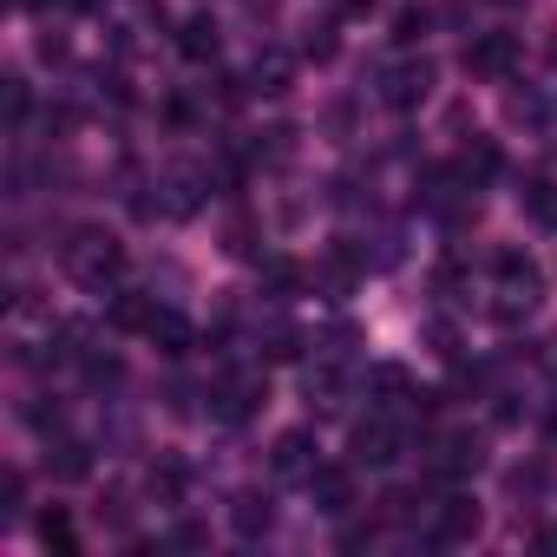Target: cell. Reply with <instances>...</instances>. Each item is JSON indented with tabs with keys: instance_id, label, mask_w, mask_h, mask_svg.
<instances>
[{
	"instance_id": "cell-1",
	"label": "cell",
	"mask_w": 557,
	"mask_h": 557,
	"mask_svg": "<svg viewBox=\"0 0 557 557\" xmlns=\"http://www.w3.org/2000/svg\"><path fill=\"white\" fill-rule=\"evenodd\" d=\"M544 309V269L524 256V249H498L492 256V302H485V315L498 322V329H518V322H531Z\"/></svg>"
},
{
	"instance_id": "cell-2",
	"label": "cell",
	"mask_w": 557,
	"mask_h": 557,
	"mask_svg": "<svg viewBox=\"0 0 557 557\" xmlns=\"http://www.w3.org/2000/svg\"><path fill=\"white\" fill-rule=\"evenodd\" d=\"M60 269H66V283L106 296L119 283V269H125V243L106 230V223H79L66 243H60Z\"/></svg>"
},
{
	"instance_id": "cell-3",
	"label": "cell",
	"mask_w": 557,
	"mask_h": 557,
	"mask_svg": "<svg viewBox=\"0 0 557 557\" xmlns=\"http://www.w3.org/2000/svg\"><path fill=\"white\" fill-rule=\"evenodd\" d=\"M348 394H355L348 361L322 348V355L302 368V400H309V413H315V420H335V413H348Z\"/></svg>"
},
{
	"instance_id": "cell-4",
	"label": "cell",
	"mask_w": 557,
	"mask_h": 557,
	"mask_svg": "<svg viewBox=\"0 0 557 557\" xmlns=\"http://www.w3.org/2000/svg\"><path fill=\"white\" fill-rule=\"evenodd\" d=\"M381 79V106H394V112H413V106H426V92H433V60H394V66H381L374 73Z\"/></svg>"
},
{
	"instance_id": "cell-5",
	"label": "cell",
	"mask_w": 557,
	"mask_h": 557,
	"mask_svg": "<svg viewBox=\"0 0 557 557\" xmlns=\"http://www.w3.org/2000/svg\"><path fill=\"white\" fill-rule=\"evenodd\" d=\"M262 400H269V381H262V374H223V381L210 387V420L243 426Z\"/></svg>"
},
{
	"instance_id": "cell-6",
	"label": "cell",
	"mask_w": 557,
	"mask_h": 557,
	"mask_svg": "<svg viewBox=\"0 0 557 557\" xmlns=\"http://www.w3.org/2000/svg\"><path fill=\"white\" fill-rule=\"evenodd\" d=\"M400 446H407V440H400V426H394L387 413H368V420H355V433H348V459H355V466H374V472L394 466Z\"/></svg>"
},
{
	"instance_id": "cell-7",
	"label": "cell",
	"mask_w": 557,
	"mask_h": 557,
	"mask_svg": "<svg viewBox=\"0 0 557 557\" xmlns=\"http://www.w3.org/2000/svg\"><path fill=\"white\" fill-rule=\"evenodd\" d=\"M472 537H479V505H472L466 492H446V498L426 511V544L453 550V544H472Z\"/></svg>"
},
{
	"instance_id": "cell-8",
	"label": "cell",
	"mask_w": 557,
	"mask_h": 557,
	"mask_svg": "<svg viewBox=\"0 0 557 557\" xmlns=\"http://www.w3.org/2000/svg\"><path fill=\"white\" fill-rule=\"evenodd\" d=\"M479 466H485V446H479L472 433H440V440H433V453H426V472H433V479H446V485L472 479Z\"/></svg>"
},
{
	"instance_id": "cell-9",
	"label": "cell",
	"mask_w": 557,
	"mask_h": 557,
	"mask_svg": "<svg viewBox=\"0 0 557 557\" xmlns=\"http://www.w3.org/2000/svg\"><path fill=\"white\" fill-rule=\"evenodd\" d=\"M315 453H322V446H315V433H309V426H289V433H275V446H269V472H275V479H302V485H309V479H315V466H322Z\"/></svg>"
},
{
	"instance_id": "cell-10",
	"label": "cell",
	"mask_w": 557,
	"mask_h": 557,
	"mask_svg": "<svg viewBox=\"0 0 557 557\" xmlns=\"http://www.w3.org/2000/svg\"><path fill=\"white\" fill-rule=\"evenodd\" d=\"M158 190H164V197H158L164 216H197V210H203V190H210V171H203V164H171Z\"/></svg>"
},
{
	"instance_id": "cell-11",
	"label": "cell",
	"mask_w": 557,
	"mask_h": 557,
	"mask_svg": "<svg viewBox=\"0 0 557 557\" xmlns=\"http://www.w3.org/2000/svg\"><path fill=\"white\" fill-rule=\"evenodd\" d=\"M518 34H479L472 47H466V73L472 79H511V66H518Z\"/></svg>"
},
{
	"instance_id": "cell-12",
	"label": "cell",
	"mask_w": 557,
	"mask_h": 557,
	"mask_svg": "<svg viewBox=\"0 0 557 557\" xmlns=\"http://www.w3.org/2000/svg\"><path fill=\"white\" fill-rule=\"evenodd\" d=\"M309 498H315L322 518H348V511H355V472H348V466H315Z\"/></svg>"
},
{
	"instance_id": "cell-13",
	"label": "cell",
	"mask_w": 557,
	"mask_h": 557,
	"mask_svg": "<svg viewBox=\"0 0 557 557\" xmlns=\"http://www.w3.org/2000/svg\"><path fill=\"white\" fill-rule=\"evenodd\" d=\"M230 531L249 537V544L269 537V531H275V498H269V492H236V498H230Z\"/></svg>"
},
{
	"instance_id": "cell-14",
	"label": "cell",
	"mask_w": 557,
	"mask_h": 557,
	"mask_svg": "<svg viewBox=\"0 0 557 557\" xmlns=\"http://www.w3.org/2000/svg\"><path fill=\"white\" fill-rule=\"evenodd\" d=\"M289 79H296V60H289L283 47H262V53L249 60V92H262V99H283Z\"/></svg>"
},
{
	"instance_id": "cell-15",
	"label": "cell",
	"mask_w": 557,
	"mask_h": 557,
	"mask_svg": "<svg viewBox=\"0 0 557 557\" xmlns=\"http://www.w3.org/2000/svg\"><path fill=\"white\" fill-rule=\"evenodd\" d=\"M453 177L472 184V190H485V184L498 177V145H492V138H472V145L453 158Z\"/></svg>"
},
{
	"instance_id": "cell-16",
	"label": "cell",
	"mask_w": 557,
	"mask_h": 557,
	"mask_svg": "<svg viewBox=\"0 0 557 557\" xmlns=\"http://www.w3.org/2000/svg\"><path fill=\"white\" fill-rule=\"evenodd\" d=\"M47 472H53V479H86V472H92V446L73 440V433L47 440Z\"/></svg>"
},
{
	"instance_id": "cell-17",
	"label": "cell",
	"mask_w": 557,
	"mask_h": 557,
	"mask_svg": "<svg viewBox=\"0 0 557 557\" xmlns=\"http://www.w3.org/2000/svg\"><path fill=\"white\" fill-rule=\"evenodd\" d=\"M216 47H223V27H216L210 14H190V21L177 27V53H184V60H216Z\"/></svg>"
},
{
	"instance_id": "cell-18",
	"label": "cell",
	"mask_w": 557,
	"mask_h": 557,
	"mask_svg": "<svg viewBox=\"0 0 557 557\" xmlns=\"http://www.w3.org/2000/svg\"><path fill=\"white\" fill-rule=\"evenodd\" d=\"M145 335L158 342V355H190V342H197V329H190V322H184L177 309H158Z\"/></svg>"
},
{
	"instance_id": "cell-19",
	"label": "cell",
	"mask_w": 557,
	"mask_h": 557,
	"mask_svg": "<svg viewBox=\"0 0 557 557\" xmlns=\"http://www.w3.org/2000/svg\"><path fill=\"white\" fill-rule=\"evenodd\" d=\"M518 210L531 223H557V184L550 177H518Z\"/></svg>"
},
{
	"instance_id": "cell-20",
	"label": "cell",
	"mask_w": 557,
	"mask_h": 557,
	"mask_svg": "<svg viewBox=\"0 0 557 557\" xmlns=\"http://www.w3.org/2000/svg\"><path fill=\"white\" fill-rule=\"evenodd\" d=\"M151 315H158V302H145L138 289H112V329H125V335L138 329V335H145Z\"/></svg>"
},
{
	"instance_id": "cell-21",
	"label": "cell",
	"mask_w": 557,
	"mask_h": 557,
	"mask_svg": "<svg viewBox=\"0 0 557 557\" xmlns=\"http://www.w3.org/2000/svg\"><path fill=\"white\" fill-rule=\"evenodd\" d=\"M374 394H387V407H400V400H413V407H426V394L413 387V374H407L400 361H381V368H374Z\"/></svg>"
},
{
	"instance_id": "cell-22",
	"label": "cell",
	"mask_w": 557,
	"mask_h": 557,
	"mask_svg": "<svg viewBox=\"0 0 557 557\" xmlns=\"http://www.w3.org/2000/svg\"><path fill=\"white\" fill-rule=\"evenodd\" d=\"M262 283H269V296H275V302H289V296H302V283H309V275H302V262H289V256H275V262H269V275H262Z\"/></svg>"
},
{
	"instance_id": "cell-23",
	"label": "cell",
	"mask_w": 557,
	"mask_h": 557,
	"mask_svg": "<svg viewBox=\"0 0 557 557\" xmlns=\"http://www.w3.org/2000/svg\"><path fill=\"white\" fill-rule=\"evenodd\" d=\"M426 27H433V14H426V8H400V14H394V47H420V40H426Z\"/></svg>"
},
{
	"instance_id": "cell-24",
	"label": "cell",
	"mask_w": 557,
	"mask_h": 557,
	"mask_svg": "<svg viewBox=\"0 0 557 557\" xmlns=\"http://www.w3.org/2000/svg\"><path fill=\"white\" fill-rule=\"evenodd\" d=\"M21 498H27V479H21V466H8L0 472V524L21 518Z\"/></svg>"
},
{
	"instance_id": "cell-25",
	"label": "cell",
	"mask_w": 557,
	"mask_h": 557,
	"mask_svg": "<svg viewBox=\"0 0 557 557\" xmlns=\"http://www.w3.org/2000/svg\"><path fill=\"white\" fill-rule=\"evenodd\" d=\"M335 47H342V40H335V21H322V27H309V40H302V53H309L315 66H329V60H335Z\"/></svg>"
},
{
	"instance_id": "cell-26",
	"label": "cell",
	"mask_w": 557,
	"mask_h": 557,
	"mask_svg": "<svg viewBox=\"0 0 557 557\" xmlns=\"http://www.w3.org/2000/svg\"><path fill=\"white\" fill-rule=\"evenodd\" d=\"M426 348H433L440 361H459V355H466V348H459V329H453V322H426Z\"/></svg>"
},
{
	"instance_id": "cell-27",
	"label": "cell",
	"mask_w": 557,
	"mask_h": 557,
	"mask_svg": "<svg viewBox=\"0 0 557 557\" xmlns=\"http://www.w3.org/2000/svg\"><path fill=\"white\" fill-rule=\"evenodd\" d=\"M40 537L53 544V550H73V518L53 505V511H40Z\"/></svg>"
},
{
	"instance_id": "cell-28",
	"label": "cell",
	"mask_w": 557,
	"mask_h": 557,
	"mask_svg": "<svg viewBox=\"0 0 557 557\" xmlns=\"http://www.w3.org/2000/svg\"><path fill=\"white\" fill-rule=\"evenodd\" d=\"M151 492L177 498V492H184V466H177V459H158V466H151Z\"/></svg>"
},
{
	"instance_id": "cell-29",
	"label": "cell",
	"mask_w": 557,
	"mask_h": 557,
	"mask_svg": "<svg viewBox=\"0 0 557 557\" xmlns=\"http://www.w3.org/2000/svg\"><path fill=\"white\" fill-rule=\"evenodd\" d=\"M381 518H387V524H407V518H420L413 492H387V498H381Z\"/></svg>"
},
{
	"instance_id": "cell-30",
	"label": "cell",
	"mask_w": 557,
	"mask_h": 557,
	"mask_svg": "<svg viewBox=\"0 0 557 557\" xmlns=\"http://www.w3.org/2000/svg\"><path fill=\"white\" fill-rule=\"evenodd\" d=\"M27 119V79H8V125Z\"/></svg>"
},
{
	"instance_id": "cell-31",
	"label": "cell",
	"mask_w": 557,
	"mask_h": 557,
	"mask_svg": "<svg viewBox=\"0 0 557 557\" xmlns=\"http://www.w3.org/2000/svg\"><path fill=\"white\" fill-rule=\"evenodd\" d=\"M537 485H544L537 466H518V472H511V492H518V498H537Z\"/></svg>"
},
{
	"instance_id": "cell-32",
	"label": "cell",
	"mask_w": 557,
	"mask_h": 557,
	"mask_svg": "<svg viewBox=\"0 0 557 557\" xmlns=\"http://www.w3.org/2000/svg\"><path fill=\"white\" fill-rule=\"evenodd\" d=\"M171 544H177V550H190V544H203V531H197V524H177V531H171Z\"/></svg>"
},
{
	"instance_id": "cell-33",
	"label": "cell",
	"mask_w": 557,
	"mask_h": 557,
	"mask_svg": "<svg viewBox=\"0 0 557 557\" xmlns=\"http://www.w3.org/2000/svg\"><path fill=\"white\" fill-rule=\"evenodd\" d=\"M53 8H73V14H86V8H99V0H53Z\"/></svg>"
},
{
	"instance_id": "cell-34",
	"label": "cell",
	"mask_w": 557,
	"mask_h": 557,
	"mask_svg": "<svg viewBox=\"0 0 557 557\" xmlns=\"http://www.w3.org/2000/svg\"><path fill=\"white\" fill-rule=\"evenodd\" d=\"M544 53H550V66H557V27H550V40H544Z\"/></svg>"
},
{
	"instance_id": "cell-35",
	"label": "cell",
	"mask_w": 557,
	"mask_h": 557,
	"mask_svg": "<svg viewBox=\"0 0 557 557\" xmlns=\"http://www.w3.org/2000/svg\"><path fill=\"white\" fill-rule=\"evenodd\" d=\"M544 368H550V374H557V342H550V348H544Z\"/></svg>"
},
{
	"instance_id": "cell-36",
	"label": "cell",
	"mask_w": 557,
	"mask_h": 557,
	"mask_svg": "<svg viewBox=\"0 0 557 557\" xmlns=\"http://www.w3.org/2000/svg\"><path fill=\"white\" fill-rule=\"evenodd\" d=\"M498 8H518V0H498Z\"/></svg>"
}]
</instances>
